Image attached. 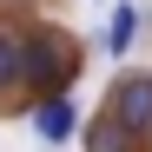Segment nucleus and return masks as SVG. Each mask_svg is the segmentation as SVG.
<instances>
[{
    "mask_svg": "<svg viewBox=\"0 0 152 152\" xmlns=\"http://www.w3.org/2000/svg\"><path fill=\"white\" fill-rule=\"evenodd\" d=\"M80 73H86L80 33L60 27V20H40V13H33V27H27V106L46 99V93H73Z\"/></svg>",
    "mask_w": 152,
    "mask_h": 152,
    "instance_id": "nucleus-1",
    "label": "nucleus"
},
{
    "mask_svg": "<svg viewBox=\"0 0 152 152\" xmlns=\"http://www.w3.org/2000/svg\"><path fill=\"white\" fill-rule=\"evenodd\" d=\"M27 7H0V113H27Z\"/></svg>",
    "mask_w": 152,
    "mask_h": 152,
    "instance_id": "nucleus-2",
    "label": "nucleus"
},
{
    "mask_svg": "<svg viewBox=\"0 0 152 152\" xmlns=\"http://www.w3.org/2000/svg\"><path fill=\"white\" fill-rule=\"evenodd\" d=\"M106 119H119L126 132L152 139V66H119L113 86H106V106H99Z\"/></svg>",
    "mask_w": 152,
    "mask_h": 152,
    "instance_id": "nucleus-3",
    "label": "nucleus"
},
{
    "mask_svg": "<svg viewBox=\"0 0 152 152\" xmlns=\"http://www.w3.org/2000/svg\"><path fill=\"white\" fill-rule=\"evenodd\" d=\"M20 119L40 132V145H66V139H80V99H73V93H46V99H33Z\"/></svg>",
    "mask_w": 152,
    "mask_h": 152,
    "instance_id": "nucleus-4",
    "label": "nucleus"
},
{
    "mask_svg": "<svg viewBox=\"0 0 152 152\" xmlns=\"http://www.w3.org/2000/svg\"><path fill=\"white\" fill-rule=\"evenodd\" d=\"M80 145H86V152H152V139L126 132V126H119V119H106V113L80 119Z\"/></svg>",
    "mask_w": 152,
    "mask_h": 152,
    "instance_id": "nucleus-5",
    "label": "nucleus"
},
{
    "mask_svg": "<svg viewBox=\"0 0 152 152\" xmlns=\"http://www.w3.org/2000/svg\"><path fill=\"white\" fill-rule=\"evenodd\" d=\"M139 27H145V13L132 7V0H119L113 20H106V53H113V60H126V53L139 46Z\"/></svg>",
    "mask_w": 152,
    "mask_h": 152,
    "instance_id": "nucleus-6",
    "label": "nucleus"
},
{
    "mask_svg": "<svg viewBox=\"0 0 152 152\" xmlns=\"http://www.w3.org/2000/svg\"><path fill=\"white\" fill-rule=\"evenodd\" d=\"M0 7H33V0H0Z\"/></svg>",
    "mask_w": 152,
    "mask_h": 152,
    "instance_id": "nucleus-7",
    "label": "nucleus"
}]
</instances>
